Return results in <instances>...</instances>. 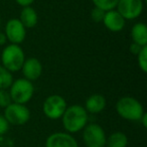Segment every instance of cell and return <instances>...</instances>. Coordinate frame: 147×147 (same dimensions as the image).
I'll use <instances>...</instances> for the list:
<instances>
[{
  "mask_svg": "<svg viewBox=\"0 0 147 147\" xmlns=\"http://www.w3.org/2000/svg\"><path fill=\"white\" fill-rule=\"evenodd\" d=\"M61 124L65 132L76 134L83 130L89 122V114L82 105L67 106L61 116Z\"/></svg>",
  "mask_w": 147,
  "mask_h": 147,
  "instance_id": "6da1fadb",
  "label": "cell"
},
{
  "mask_svg": "<svg viewBox=\"0 0 147 147\" xmlns=\"http://www.w3.org/2000/svg\"><path fill=\"white\" fill-rule=\"evenodd\" d=\"M115 109L121 118L132 122H139L145 113L142 104L137 99L130 96H124L119 99Z\"/></svg>",
  "mask_w": 147,
  "mask_h": 147,
  "instance_id": "7a4b0ae2",
  "label": "cell"
},
{
  "mask_svg": "<svg viewBox=\"0 0 147 147\" xmlns=\"http://www.w3.org/2000/svg\"><path fill=\"white\" fill-rule=\"evenodd\" d=\"M24 61L25 55L20 45L9 43L3 49L1 53V61H2L1 65L11 74L20 71Z\"/></svg>",
  "mask_w": 147,
  "mask_h": 147,
  "instance_id": "3957f363",
  "label": "cell"
},
{
  "mask_svg": "<svg viewBox=\"0 0 147 147\" xmlns=\"http://www.w3.org/2000/svg\"><path fill=\"white\" fill-rule=\"evenodd\" d=\"M12 103L25 105L32 99L34 94V86L32 82L24 78L13 81L8 89Z\"/></svg>",
  "mask_w": 147,
  "mask_h": 147,
  "instance_id": "277c9868",
  "label": "cell"
},
{
  "mask_svg": "<svg viewBox=\"0 0 147 147\" xmlns=\"http://www.w3.org/2000/svg\"><path fill=\"white\" fill-rule=\"evenodd\" d=\"M82 138L86 147H106L107 134L97 123H88L82 130Z\"/></svg>",
  "mask_w": 147,
  "mask_h": 147,
  "instance_id": "5b68a950",
  "label": "cell"
},
{
  "mask_svg": "<svg viewBox=\"0 0 147 147\" xmlns=\"http://www.w3.org/2000/svg\"><path fill=\"white\" fill-rule=\"evenodd\" d=\"M67 107V103L63 96L53 94L45 100L42 104V112L47 118L51 120H59L65 113Z\"/></svg>",
  "mask_w": 147,
  "mask_h": 147,
  "instance_id": "8992f818",
  "label": "cell"
},
{
  "mask_svg": "<svg viewBox=\"0 0 147 147\" xmlns=\"http://www.w3.org/2000/svg\"><path fill=\"white\" fill-rule=\"evenodd\" d=\"M4 118L9 125L12 126H23L30 119V110L26 105L11 103L4 109Z\"/></svg>",
  "mask_w": 147,
  "mask_h": 147,
  "instance_id": "52a82bcc",
  "label": "cell"
},
{
  "mask_svg": "<svg viewBox=\"0 0 147 147\" xmlns=\"http://www.w3.org/2000/svg\"><path fill=\"white\" fill-rule=\"evenodd\" d=\"M116 9L125 20H134L138 18L144 9L143 0H119Z\"/></svg>",
  "mask_w": 147,
  "mask_h": 147,
  "instance_id": "ba28073f",
  "label": "cell"
},
{
  "mask_svg": "<svg viewBox=\"0 0 147 147\" xmlns=\"http://www.w3.org/2000/svg\"><path fill=\"white\" fill-rule=\"evenodd\" d=\"M4 34L11 45H20L26 37V28L18 18H11L5 24Z\"/></svg>",
  "mask_w": 147,
  "mask_h": 147,
  "instance_id": "9c48e42d",
  "label": "cell"
},
{
  "mask_svg": "<svg viewBox=\"0 0 147 147\" xmlns=\"http://www.w3.org/2000/svg\"><path fill=\"white\" fill-rule=\"evenodd\" d=\"M45 147H79L77 139L67 132H53L45 139Z\"/></svg>",
  "mask_w": 147,
  "mask_h": 147,
  "instance_id": "30bf717a",
  "label": "cell"
},
{
  "mask_svg": "<svg viewBox=\"0 0 147 147\" xmlns=\"http://www.w3.org/2000/svg\"><path fill=\"white\" fill-rule=\"evenodd\" d=\"M20 71H22L23 78L30 82H34L38 80L42 75V63L36 57L25 59Z\"/></svg>",
  "mask_w": 147,
  "mask_h": 147,
  "instance_id": "8fae6325",
  "label": "cell"
},
{
  "mask_svg": "<svg viewBox=\"0 0 147 147\" xmlns=\"http://www.w3.org/2000/svg\"><path fill=\"white\" fill-rule=\"evenodd\" d=\"M102 23L107 29L113 32H119L125 27L126 20L120 15L116 9H112L105 12Z\"/></svg>",
  "mask_w": 147,
  "mask_h": 147,
  "instance_id": "7c38bea8",
  "label": "cell"
},
{
  "mask_svg": "<svg viewBox=\"0 0 147 147\" xmlns=\"http://www.w3.org/2000/svg\"><path fill=\"white\" fill-rule=\"evenodd\" d=\"M106 106L107 100L104 95L96 93L88 97V99L85 102L84 108L86 109L88 114H100L105 110Z\"/></svg>",
  "mask_w": 147,
  "mask_h": 147,
  "instance_id": "4fadbf2b",
  "label": "cell"
},
{
  "mask_svg": "<svg viewBox=\"0 0 147 147\" xmlns=\"http://www.w3.org/2000/svg\"><path fill=\"white\" fill-rule=\"evenodd\" d=\"M19 20L25 28H33L38 22V15L33 7L25 6L22 7L19 14Z\"/></svg>",
  "mask_w": 147,
  "mask_h": 147,
  "instance_id": "5bb4252c",
  "label": "cell"
},
{
  "mask_svg": "<svg viewBox=\"0 0 147 147\" xmlns=\"http://www.w3.org/2000/svg\"><path fill=\"white\" fill-rule=\"evenodd\" d=\"M131 38L132 42L140 45L146 47L147 45V26L145 23L138 22L135 23L131 29Z\"/></svg>",
  "mask_w": 147,
  "mask_h": 147,
  "instance_id": "9a60e30c",
  "label": "cell"
},
{
  "mask_svg": "<svg viewBox=\"0 0 147 147\" xmlns=\"http://www.w3.org/2000/svg\"><path fill=\"white\" fill-rule=\"evenodd\" d=\"M128 137L121 131H115L107 136L106 147H127Z\"/></svg>",
  "mask_w": 147,
  "mask_h": 147,
  "instance_id": "2e32d148",
  "label": "cell"
},
{
  "mask_svg": "<svg viewBox=\"0 0 147 147\" xmlns=\"http://www.w3.org/2000/svg\"><path fill=\"white\" fill-rule=\"evenodd\" d=\"M13 81L12 74L0 65V90H8Z\"/></svg>",
  "mask_w": 147,
  "mask_h": 147,
  "instance_id": "e0dca14e",
  "label": "cell"
},
{
  "mask_svg": "<svg viewBox=\"0 0 147 147\" xmlns=\"http://www.w3.org/2000/svg\"><path fill=\"white\" fill-rule=\"evenodd\" d=\"M119 0H92L94 7L102 9L104 11H109L115 9Z\"/></svg>",
  "mask_w": 147,
  "mask_h": 147,
  "instance_id": "ac0fdd59",
  "label": "cell"
},
{
  "mask_svg": "<svg viewBox=\"0 0 147 147\" xmlns=\"http://www.w3.org/2000/svg\"><path fill=\"white\" fill-rule=\"evenodd\" d=\"M137 57V63L138 67L143 73H147V45L143 47Z\"/></svg>",
  "mask_w": 147,
  "mask_h": 147,
  "instance_id": "d6986e66",
  "label": "cell"
},
{
  "mask_svg": "<svg viewBox=\"0 0 147 147\" xmlns=\"http://www.w3.org/2000/svg\"><path fill=\"white\" fill-rule=\"evenodd\" d=\"M12 103L8 90H0V108L5 109Z\"/></svg>",
  "mask_w": 147,
  "mask_h": 147,
  "instance_id": "ffe728a7",
  "label": "cell"
},
{
  "mask_svg": "<svg viewBox=\"0 0 147 147\" xmlns=\"http://www.w3.org/2000/svg\"><path fill=\"white\" fill-rule=\"evenodd\" d=\"M106 11L102 10V9L98 8V7H94V8L91 10V18H92L93 21L99 23L102 22L103 18H104V15Z\"/></svg>",
  "mask_w": 147,
  "mask_h": 147,
  "instance_id": "44dd1931",
  "label": "cell"
},
{
  "mask_svg": "<svg viewBox=\"0 0 147 147\" xmlns=\"http://www.w3.org/2000/svg\"><path fill=\"white\" fill-rule=\"evenodd\" d=\"M9 126L10 125L8 124L4 116L0 115V136H3L4 134H6L7 131L9 130Z\"/></svg>",
  "mask_w": 147,
  "mask_h": 147,
  "instance_id": "7402d4cb",
  "label": "cell"
},
{
  "mask_svg": "<svg viewBox=\"0 0 147 147\" xmlns=\"http://www.w3.org/2000/svg\"><path fill=\"white\" fill-rule=\"evenodd\" d=\"M143 47H140V45H136V43L132 42L130 45V47H129V51H130L131 53H133V55H137L139 53V51H141V49H142Z\"/></svg>",
  "mask_w": 147,
  "mask_h": 147,
  "instance_id": "603a6c76",
  "label": "cell"
},
{
  "mask_svg": "<svg viewBox=\"0 0 147 147\" xmlns=\"http://www.w3.org/2000/svg\"><path fill=\"white\" fill-rule=\"evenodd\" d=\"M15 2L18 5H20L21 7H25V6H31L33 2L35 0H14Z\"/></svg>",
  "mask_w": 147,
  "mask_h": 147,
  "instance_id": "cb8c5ba5",
  "label": "cell"
},
{
  "mask_svg": "<svg viewBox=\"0 0 147 147\" xmlns=\"http://www.w3.org/2000/svg\"><path fill=\"white\" fill-rule=\"evenodd\" d=\"M139 122L142 124V126L144 127V128H147V114L146 113L143 114V116L141 117V119L139 120Z\"/></svg>",
  "mask_w": 147,
  "mask_h": 147,
  "instance_id": "d4e9b609",
  "label": "cell"
},
{
  "mask_svg": "<svg viewBox=\"0 0 147 147\" xmlns=\"http://www.w3.org/2000/svg\"><path fill=\"white\" fill-rule=\"evenodd\" d=\"M6 42H7V38H6V36H5L4 32H1V31H0V47H1V45H4Z\"/></svg>",
  "mask_w": 147,
  "mask_h": 147,
  "instance_id": "484cf974",
  "label": "cell"
},
{
  "mask_svg": "<svg viewBox=\"0 0 147 147\" xmlns=\"http://www.w3.org/2000/svg\"><path fill=\"white\" fill-rule=\"evenodd\" d=\"M0 31H1V20H0Z\"/></svg>",
  "mask_w": 147,
  "mask_h": 147,
  "instance_id": "4316f807",
  "label": "cell"
}]
</instances>
